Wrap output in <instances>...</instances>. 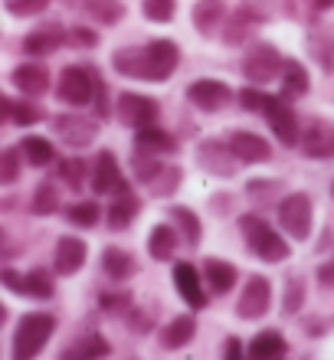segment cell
Wrapping results in <instances>:
<instances>
[{
	"mask_svg": "<svg viewBox=\"0 0 334 360\" xmlns=\"http://www.w3.org/2000/svg\"><path fill=\"white\" fill-rule=\"evenodd\" d=\"M236 223H239L243 239H246L249 252H252L256 259H262V262H269V266H278V262H285V259L292 256L288 239L282 236L269 219L259 217V213H243Z\"/></svg>",
	"mask_w": 334,
	"mask_h": 360,
	"instance_id": "obj_1",
	"label": "cell"
},
{
	"mask_svg": "<svg viewBox=\"0 0 334 360\" xmlns=\"http://www.w3.org/2000/svg\"><path fill=\"white\" fill-rule=\"evenodd\" d=\"M56 318L46 311H30L20 318L17 331H13V357L17 360H30V357H39L46 351L49 338L56 334Z\"/></svg>",
	"mask_w": 334,
	"mask_h": 360,
	"instance_id": "obj_2",
	"label": "cell"
},
{
	"mask_svg": "<svg viewBox=\"0 0 334 360\" xmlns=\"http://www.w3.org/2000/svg\"><path fill=\"white\" fill-rule=\"evenodd\" d=\"M276 217L278 226L288 233V239L295 243H305L311 236V226H315V207H311V197L305 190H292L276 203Z\"/></svg>",
	"mask_w": 334,
	"mask_h": 360,
	"instance_id": "obj_3",
	"label": "cell"
},
{
	"mask_svg": "<svg viewBox=\"0 0 334 360\" xmlns=\"http://www.w3.org/2000/svg\"><path fill=\"white\" fill-rule=\"evenodd\" d=\"M282 66H285V56H282L269 39H256V43H249L246 53H243L239 72H243L252 86H269L272 79L282 76Z\"/></svg>",
	"mask_w": 334,
	"mask_h": 360,
	"instance_id": "obj_4",
	"label": "cell"
},
{
	"mask_svg": "<svg viewBox=\"0 0 334 360\" xmlns=\"http://www.w3.org/2000/svg\"><path fill=\"white\" fill-rule=\"evenodd\" d=\"M49 124H53V134L66 148H72V151H86L98 138V118H89V115H79V112H59L53 115Z\"/></svg>",
	"mask_w": 334,
	"mask_h": 360,
	"instance_id": "obj_5",
	"label": "cell"
},
{
	"mask_svg": "<svg viewBox=\"0 0 334 360\" xmlns=\"http://www.w3.org/2000/svg\"><path fill=\"white\" fill-rule=\"evenodd\" d=\"M193 158H197V167H203L210 177H220V180L236 177L239 164H243L236 158V151H233L229 138L226 141H223V138H203V141L197 144Z\"/></svg>",
	"mask_w": 334,
	"mask_h": 360,
	"instance_id": "obj_6",
	"label": "cell"
},
{
	"mask_svg": "<svg viewBox=\"0 0 334 360\" xmlns=\"http://www.w3.org/2000/svg\"><path fill=\"white\" fill-rule=\"evenodd\" d=\"M92 92H96V79H92V66H66L56 79V98L72 108H86L92 105Z\"/></svg>",
	"mask_w": 334,
	"mask_h": 360,
	"instance_id": "obj_7",
	"label": "cell"
},
{
	"mask_svg": "<svg viewBox=\"0 0 334 360\" xmlns=\"http://www.w3.org/2000/svg\"><path fill=\"white\" fill-rule=\"evenodd\" d=\"M115 115L124 128H148V124H158V115H161V105L151 95L141 92H122L118 102H115Z\"/></svg>",
	"mask_w": 334,
	"mask_h": 360,
	"instance_id": "obj_8",
	"label": "cell"
},
{
	"mask_svg": "<svg viewBox=\"0 0 334 360\" xmlns=\"http://www.w3.org/2000/svg\"><path fill=\"white\" fill-rule=\"evenodd\" d=\"M262 118L269 122L272 134H276V141H282L285 148H298V141H302V128H298V115H295V108H292L288 98L272 95L269 105L262 108Z\"/></svg>",
	"mask_w": 334,
	"mask_h": 360,
	"instance_id": "obj_9",
	"label": "cell"
},
{
	"mask_svg": "<svg viewBox=\"0 0 334 360\" xmlns=\"http://www.w3.org/2000/svg\"><path fill=\"white\" fill-rule=\"evenodd\" d=\"M269 308H272V282H269L266 275H249L236 298V318L259 321V318L269 314Z\"/></svg>",
	"mask_w": 334,
	"mask_h": 360,
	"instance_id": "obj_10",
	"label": "cell"
},
{
	"mask_svg": "<svg viewBox=\"0 0 334 360\" xmlns=\"http://www.w3.org/2000/svg\"><path fill=\"white\" fill-rule=\"evenodd\" d=\"M233 98H236V92H233L223 79H193L191 86H187V102H191L197 112H207V115L226 108Z\"/></svg>",
	"mask_w": 334,
	"mask_h": 360,
	"instance_id": "obj_11",
	"label": "cell"
},
{
	"mask_svg": "<svg viewBox=\"0 0 334 360\" xmlns=\"http://www.w3.org/2000/svg\"><path fill=\"white\" fill-rule=\"evenodd\" d=\"M66 43H69V30L59 20H49V23H39L37 30H30L23 37V53L30 59H46L53 53H59Z\"/></svg>",
	"mask_w": 334,
	"mask_h": 360,
	"instance_id": "obj_12",
	"label": "cell"
},
{
	"mask_svg": "<svg viewBox=\"0 0 334 360\" xmlns=\"http://www.w3.org/2000/svg\"><path fill=\"white\" fill-rule=\"evenodd\" d=\"M92 193L98 197H115V193H124L131 190V184L122 177V167H118V158L112 151H98L96 161H92V180H89Z\"/></svg>",
	"mask_w": 334,
	"mask_h": 360,
	"instance_id": "obj_13",
	"label": "cell"
},
{
	"mask_svg": "<svg viewBox=\"0 0 334 360\" xmlns=\"http://www.w3.org/2000/svg\"><path fill=\"white\" fill-rule=\"evenodd\" d=\"M112 69L122 79L154 82V63L151 53H148V43H141V46H118L112 53Z\"/></svg>",
	"mask_w": 334,
	"mask_h": 360,
	"instance_id": "obj_14",
	"label": "cell"
},
{
	"mask_svg": "<svg viewBox=\"0 0 334 360\" xmlns=\"http://www.w3.org/2000/svg\"><path fill=\"white\" fill-rule=\"evenodd\" d=\"M174 288H177V295H181L184 302L191 304L193 311H203L207 304H210V298H207V288H203V269H197L193 262H174Z\"/></svg>",
	"mask_w": 334,
	"mask_h": 360,
	"instance_id": "obj_15",
	"label": "cell"
},
{
	"mask_svg": "<svg viewBox=\"0 0 334 360\" xmlns=\"http://www.w3.org/2000/svg\"><path fill=\"white\" fill-rule=\"evenodd\" d=\"M298 151L305 154L308 161H334V122L315 118V122L302 131Z\"/></svg>",
	"mask_w": 334,
	"mask_h": 360,
	"instance_id": "obj_16",
	"label": "cell"
},
{
	"mask_svg": "<svg viewBox=\"0 0 334 360\" xmlns=\"http://www.w3.org/2000/svg\"><path fill=\"white\" fill-rule=\"evenodd\" d=\"M89 262V246L86 239L79 236H59L56 239V249H53V269H56V275H76L79 269Z\"/></svg>",
	"mask_w": 334,
	"mask_h": 360,
	"instance_id": "obj_17",
	"label": "cell"
},
{
	"mask_svg": "<svg viewBox=\"0 0 334 360\" xmlns=\"http://www.w3.org/2000/svg\"><path fill=\"white\" fill-rule=\"evenodd\" d=\"M305 46L311 53V59L321 66V72H331L334 69V23H328V20L311 23L305 37Z\"/></svg>",
	"mask_w": 334,
	"mask_h": 360,
	"instance_id": "obj_18",
	"label": "cell"
},
{
	"mask_svg": "<svg viewBox=\"0 0 334 360\" xmlns=\"http://www.w3.org/2000/svg\"><path fill=\"white\" fill-rule=\"evenodd\" d=\"M229 17V7L226 0H197L191 10V20H193V30L200 33V37H217L223 30V23H226Z\"/></svg>",
	"mask_w": 334,
	"mask_h": 360,
	"instance_id": "obj_19",
	"label": "cell"
},
{
	"mask_svg": "<svg viewBox=\"0 0 334 360\" xmlns=\"http://www.w3.org/2000/svg\"><path fill=\"white\" fill-rule=\"evenodd\" d=\"M10 82H13V89H20L23 95H30V98L46 95L49 86H53L49 69L43 66V63H20V66L10 72Z\"/></svg>",
	"mask_w": 334,
	"mask_h": 360,
	"instance_id": "obj_20",
	"label": "cell"
},
{
	"mask_svg": "<svg viewBox=\"0 0 334 360\" xmlns=\"http://www.w3.org/2000/svg\"><path fill=\"white\" fill-rule=\"evenodd\" d=\"M141 213V197H134L131 190H124V193H115L112 203L105 210V226L112 233H124V229L134 226V219Z\"/></svg>",
	"mask_w": 334,
	"mask_h": 360,
	"instance_id": "obj_21",
	"label": "cell"
},
{
	"mask_svg": "<svg viewBox=\"0 0 334 360\" xmlns=\"http://www.w3.org/2000/svg\"><path fill=\"white\" fill-rule=\"evenodd\" d=\"M259 23H262V13H256L249 4H243V7L233 10L226 17V23H223V43H226V46H243Z\"/></svg>",
	"mask_w": 334,
	"mask_h": 360,
	"instance_id": "obj_22",
	"label": "cell"
},
{
	"mask_svg": "<svg viewBox=\"0 0 334 360\" xmlns=\"http://www.w3.org/2000/svg\"><path fill=\"white\" fill-rule=\"evenodd\" d=\"M229 144L243 164H266L272 161V144L256 131H233L229 134Z\"/></svg>",
	"mask_w": 334,
	"mask_h": 360,
	"instance_id": "obj_23",
	"label": "cell"
},
{
	"mask_svg": "<svg viewBox=\"0 0 334 360\" xmlns=\"http://www.w3.org/2000/svg\"><path fill=\"white\" fill-rule=\"evenodd\" d=\"M177 246H184V239L174 223H158V226L148 233V256H151L154 262H174Z\"/></svg>",
	"mask_w": 334,
	"mask_h": 360,
	"instance_id": "obj_24",
	"label": "cell"
},
{
	"mask_svg": "<svg viewBox=\"0 0 334 360\" xmlns=\"http://www.w3.org/2000/svg\"><path fill=\"white\" fill-rule=\"evenodd\" d=\"M98 266H102V272H105L112 282H128V278L138 275V259H134L128 249H122V246H105L102 249Z\"/></svg>",
	"mask_w": 334,
	"mask_h": 360,
	"instance_id": "obj_25",
	"label": "cell"
},
{
	"mask_svg": "<svg viewBox=\"0 0 334 360\" xmlns=\"http://www.w3.org/2000/svg\"><path fill=\"white\" fill-rule=\"evenodd\" d=\"M200 269H203V282H207V288L213 295H229L236 288L239 269L233 262H226V259H207Z\"/></svg>",
	"mask_w": 334,
	"mask_h": 360,
	"instance_id": "obj_26",
	"label": "cell"
},
{
	"mask_svg": "<svg viewBox=\"0 0 334 360\" xmlns=\"http://www.w3.org/2000/svg\"><path fill=\"white\" fill-rule=\"evenodd\" d=\"M167 219L177 226V233H181V239H184V246L187 249H197L203 243V223L191 207L174 203V207H167Z\"/></svg>",
	"mask_w": 334,
	"mask_h": 360,
	"instance_id": "obj_27",
	"label": "cell"
},
{
	"mask_svg": "<svg viewBox=\"0 0 334 360\" xmlns=\"http://www.w3.org/2000/svg\"><path fill=\"white\" fill-rule=\"evenodd\" d=\"M197 338V318L193 314H177L161 328V344L167 351H181Z\"/></svg>",
	"mask_w": 334,
	"mask_h": 360,
	"instance_id": "obj_28",
	"label": "cell"
},
{
	"mask_svg": "<svg viewBox=\"0 0 334 360\" xmlns=\"http://www.w3.org/2000/svg\"><path fill=\"white\" fill-rule=\"evenodd\" d=\"M282 98H288V102H295V98H305L308 95V86H311V76H308V69L298 63V59L288 56L285 66H282Z\"/></svg>",
	"mask_w": 334,
	"mask_h": 360,
	"instance_id": "obj_29",
	"label": "cell"
},
{
	"mask_svg": "<svg viewBox=\"0 0 334 360\" xmlns=\"http://www.w3.org/2000/svg\"><path fill=\"white\" fill-rule=\"evenodd\" d=\"M20 295L33 298V302H49L56 295V282L46 269H30V272L20 275Z\"/></svg>",
	"mask_w": 334,
	"mask_h": 360,
	"instance_id": "obj_30",
	"label": "cell"
},
{
	"mask_svg": "<svg viewBox=\"0 0 334 360\" xmlns=\"http://www.w3.org/2000/svg\"><path fill=\"white\" fill-rule=\"evenodd\" d=\"M134 148H141V151H151V154H177V141H174V134H167L164 128L158 124H148V128H138L134 131Z\"/></svg>",
	"mask_w": 334,
	"mask_h": 360,
	"instance_id": "obj_31",
	"label": "cell"
},
{
	"mask_svg": "<svg viewBox=\"0 0 334 360\" xmlns=\"http://www.w3.org/2000/svg\"><path fill=\"white\" fill-rule=\"evenodd\" d=\"M43 118H46V112H43L30 95H23V98L7 95V122L10 124H17V128H33V124H39Z\"/></svg>",
	"mask_w": 334,
	"mask_h": 360,
	"instance_id": "obj_32",
	"label": "cell"
},
{
	"mask_svg": "<svg viewBox=\"0 0 334 360\" xmlns=\"http://www.w3.org/2000/svg\"><path fill=\"white\" fill-rule=\"evenodd\" d=\"M20 151H23L30 167H49V164L56 161V148L43 134H23L20 138Z\"/></svg>",
	"mask_w": 334,
	"mask_h": 360,
	"instance_id": "obj_33",
	"label": "cell"
},
{
	"mask_svg": "<svg viewBox=\"0 0 334 360\" xmlns=\"http://www.w3.org/2000/svg\"><path fill=\"white\" fill-rule=\"evenodd\" d=\"M249 357L252 360H278V357H285L288 354V344H285V338L278 331H262V334H256L252 341H249Z\"/></svg>",
	"mask_w": 334,
	"mask_h": 360,
	"instance_id": "obj_34",
	"label": "cell"
},
{
	"mask_svg": "<svg viewBox=\"0 0 334 360\" xmlns=\"http://www.w3.org/2000/svg\"><path fill=\"white\" fill-rule=\"evenodd\" d=\"M56 174H59V180H63L69 190L82 193V187L92 180V164H86L82 158H66V161H59Z\"/></svg>",
	"mask_w": 334,
	"mask_h": 360,
	"instance_id": "obj_35",
	"label": "cell"
},
{
	"mask_svg": "<svg viewBox=\"0 0 334 360\" xmlns=\"http://www.w3.org/2000/svg\"><path fill=\"white\" fill-rule=\"evenodd\" d=\"M98 219H102V207L96 200H76L66 207V223L76 229H96Z\"/></svg>",
	"mask_w": 334,
	"mask_h": 360,
	"instance_id": "obj_36",
	"label": "cell"
},
{
	"mask_svg": "<svg viewBox=\"0 0 334 360\" xmlns=\"http://www.w3.org/2000/svg\"><path fill=\"white\" fill-rule=\"evenodd\" d=\"M86 10L98 27H118V23L124 20V13H128L124 0H89Z\"/></svg>",
	"mask_w": 334,
	"mask_h": 360,
	"instance_id": "obj_37",
	"label": "cell"
},
{
	"mask_svg": "<svg viewBox=\"0 0 334 360\" xmlns=\"http://www.w3.org/2000/svg\"><path fill=\"white\" fill-rule=\"evenodd\" d=\"M56 210H59V187L53 180H43L33 190V197H30V213L33 217H53Z\"/></svg>",
	"mask_w": 334,
	"mask_h": 360,
	"instance_id": "obj_38",
	"label": "cell"
},
{
	"mask_svg": "<svg viewBox=\"0 0 334 360\" xmlns=\"http://www.w3.org/2000/svg\"><path fill=\"white\" fill-rule=\"evenodd\" d=\"M164 171L161 164V154H151V151H141V148H134L131 154V174L138 184H151L158 174Z\"/></svg>",
	"mask_w": 334,
	"mask_h": 360,
	"instance_id": "obj_39",
	"label": "cell"
},
{
	"mask_svg": "<svg viewBox=\"0 0 334 360\" xmlns=\"http://www.w3.org/2000/svg\"><path fill=\"white\" fill-rule=\"evenodd\" d=\"M276 193H285V187H282V180H269V177H252L246 184V197L252 200V203H262V207H269L272 200H276ZM278 203V200H276Z\"/></svg>",
	"mask_w": 334,
	"mask_h": 360,
	"instance_id": "obj_40",
	"label": "cell"
},
{
	"mask_svg": "<svg viewBox=\"0 0 334 360\" xmlns=\"http://www.w3.org/2000/svg\"><path fill=\"white\" fill-rule=\"evenodd\" d=\"M181 180H184V171L177 167V164H164V171L158 174V177L148 184V190H151L154 197H161L167 200L171 193H177V187H181Z\"/></svg>",
	"mask_w": 334,
	"mask_h": 360,
	"instance_id": "obj_41",
	"label": "cell"
},
{
	"mask_svg": "<svg viewBox=\"0 0 334 360\" xmlns=\"http://www.w3.org/2000/svg\"><path fill=\"white\" fill-rule=\"evenodd\" d=\"M23 151H20V144L17 148H4V154H0V184L4 187H13L20 180V174H23Z\"/></svg>",
	"mask_w": 334,
	"mask_h": 360,
	"instance_id": "obj_42",
	"label": "cell"
},
{
	"mask_svg": "<svg viewBox=\"0 0 334 360\" xmlns=\"http://www.w3.org/2000/svg\"><path fill=\"white\" fill-rule=\"evenodd\" d=\"M108 354H112V344H108L105 334H89L86 341H79L69 351H63V357H108Z\"/></svg>",
	"mask_w": 334,
	"mask_h": 360,
	"instance_id": "obj_43",
	"label": "cell"
},
{
	"mask_svg": "<svg viewBox=\"0 0 334 360\" xmlns=\"http://www.w3.org/2000/svg\"><path fill=\"white\" fill-rule=\"evenodd\" d=\"M302 308H305V278H302V275H292L285 282V295H282V314H285V318H295Z\"/></svg>",
	"mask_w": 334,
	"mask_h": 360,
	"instance_id": "obj_44",
	"label": "cell"
},
{
	"mask_svg": "<svg viewBox=\"0 0 334 360\" xmlns=\"http://www.w3.org/2000/svg\"><path fill=\"white\" fill-rule=\"evenodd\" d=\"M98 308L105 314H115V318H124L134 308V295L131 292H102L98 295Z\"/></svg>",
	"mask_w": 334,
	"mask_h": 360,
	"instance_id": "obj_45",
	"label": "cell"
},
{
	"mask_svg": "<svg viewBox=\"0 0 334 360\" xmlns=\"http://www.w3.org/2000/svg\"><path fill=\"white\" fill-rule=\"evenodd\" d=\"M141 13L148 23H171L177 17V0H141Z\"/></svg>",
	"mask_w": 334,
	"mask_h": 360,
	"instance_id": "obj_46",
	"label": "cell"
},
{
	"mask_svg": "<svg viewBox=\"0 0 334 360\" xmlns=\"http://www.w3.org/2000/svg\"><path fill=\"white\" fill-rule=\"evenodd\" d=\"M269 98H272V95H269L262 86H252V82H249V89H239V92H236L239 108H246V112H256V115H262V108L269 105Z\"/></svg>",
	"mask_w": 334,
	"mask_h": 360,
	"instance_id": "obj_47",
	"label": "cell"
},
{
	"mask_svg": "<svg viewBox=\"0 0 334 360\" xmlns=\"http://www.w3.org/2000/svg\"><path fill=\"white\" fill-rule=\"evenodd\" d=\"M92 79H96V92H92V115H96L98 122H108V86L102 72L92 66Z\"/></svg>",
	"mask_w": 334,
	"mask_h": 360,
	"instance_id": "obj_48",
	"label": "cell"
},
{
	"mask_svg": "<svg viewBox=\"0 0 334 360\" xmlns=\"http://www.w3.org/2000/svg\"><path fill=\"white\" fill-rule=\"evenodd\" d=\"M4 10L10 17H39L49 10V0H4Z\"/></svg>",
	"mask_w": 334,
	"mask_h": 360,
	"instance_id": "obj_49",
	"label": "cell"
},
{
	"mask_svg": "<svg viewBox=\"0 0 334 360\" xmlns=\"http://www.w3.org/2000/svg\"><path fill=\"white\" fill-rule=\"evenodd\" d=\"M69 43L72 46H82V49H96L98 46V33L89 27H72L69 30Z\"/></svg>",
	"mask_w": 334,
	"mask_h": 360,
	"instance_id": "obj_50",
	"label": "cell"
},
{
	"mask_svg": "<svg viewBox=\"0 0 334 360\" xmlns=\"http://www.w3.org/2000/svg\"><path fill=\"white\" fill-rule=\"evenodd\" d=\"M124 321H128V331H134V334H148L151 331V318L144 311H138V308H131V311L124 314Z\"/></svg>",
	"mask_w": 334,
	"mask_h": 360,
	"instance_id": "obj_51",
	"label": "cell"
},
{
	"mask_svg": "<svg viewBox=\"0 0 334 360\" xmlns=\"http://www.w3.org/2000/svg\"><path fill=\"white\" fill-rule=\"evenodd\" d=\"M315 278H318V285H321V288H334V256L325 259V262L315 269Z\"/></svg>",
	"mask_w": 334,
	"mask_h": 360,
	"instance_id": "obj_52",
	"label": "cell"
},
{
	"mask_svg": "<svg viewBox=\"0 0 334 360\" xmlns=\"http://www.w3.org/2000/svg\"><path fill=\"white\" fill-rule=\"evenodd\" d=\"M20 275H23V272H17V269H10V266L0 272V282H4V288H7V292L20 295Z\"/></svg>",
	"mask_w": 334,
	"mask_h": 360,
	"instance_id": "obj_53",
	"label": "cell"
},
{
	"mask_svg": "<svg viewBox=\"0 0 334 360\" xmlns=\"http://www.w3.org/2000/svg\"><path fill=\"white\" fill-rule=\"evenodd\" d=\"M243 341H239V338H226V341H223V357L226 360H239L243 357Z\"/></svg>",
	"mask_w": 334,
	"mask_h": 360,
	"instance_id": "obj_54",
	"label": "cell"
},
{
	"mask_svg": "<svg viewBox=\"0 0 334 360\" xmlns=\"http://www.w3.org/2000/svg\"><path fill=\"white\" fill-rule=\"evenodd\" d=\"M311 7H315L318 13H325V10H331V7H334V0H315Z\"/></svg>",
	"mask_w": 334,
	"mask_h": 360,
	"instance_id": "obj_55",
	"label": "cell"
},
{
	"mask_svg": "<svg viewBox=\"0 0 334 360\" xmlns=\"http://www.w3.org/2000/svg\"><path fill=\"white\" fill-rule=\"evenodd\" d=\"M66 4H72V7H79V4H89V0H66Z\"/></svg>",
	"mask_w": 334,
	"mask_h": 360,
	"instance_id": "obj_56",
	"label": "cell"
},
{
	"mask_svg": "<svg viewBox=\"0 0 334 360\" xmlns=\"http://www.w3.org/2000/svg\"><path fill=\"white\" fill-rule=\"evenodd\" d=\"M331 197H334V180H331Z\"/></svg>",
	"mask_w": 334,
	"mask_h": 360,
	"instance_id": "obj_57",
	"label": "cell"
}]
</instances>
